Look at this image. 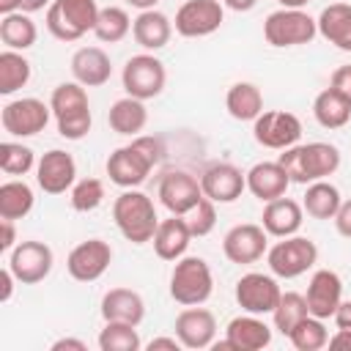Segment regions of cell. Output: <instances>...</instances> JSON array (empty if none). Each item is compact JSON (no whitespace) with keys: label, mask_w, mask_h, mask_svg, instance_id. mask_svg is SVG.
Segmentation results:
<instances>
[{"label":"cell","mask_w":351,"mask_h":351,"mask_svg":"<svg viewBox=\"0 0 351 351\" xmlns=\"http://www.w3.org/2000/svg\"><path fill=\"white\" fill-rule=\"evenodd\" d=\"M176 337L181 340L184 348H192V351H200V348H208L214 346V335H217V318L211 310L195 304V307H184L178 315H176Z\"/></svg>","instance_id":"ffe728a7"},{"label":"cell","mask_w":351,"mask_h":351,"mask_svg":"<svg viewBox=\"0 0 351 351\" xmlns=\"http://www.w3.org/2000/svg\"><path fill=\"white\" fill-rule=\"evenodd\" d=\"M38 38V27L30 19V14L25 11H14V14H3L0 19V41L5 44V49H16L25 52L36 44Z\"/></svg>","instance_id":"d6a6232c"},{"label":"cell","mask_w":351,"mask_h":351,"mask_svg":"<svg viewBox=\"0 0 351 351\" xmlns=\"http://www.w3.org/2000/svg\"><path fill=\"white\" fill-rule=\"evenodd\" d=\"M99 11L96 0H52L44 22L58 41H80L85 33H93Z\"/></svg>","instance_id":"5b68a950"},{"label":"cell","mask_w":351,"mask_h":351,"mask_svg":"<svg viewBox=\"0 0 351 351\" xmlns=\"http://www.w3.org/2000/svg\"><path fill=\"white\" fill-rule=\"evenodd\" d=\"M252 137L263 148L285 151L299 143L302 121L288 110H266L252 121Z\"/></svg>","instance_id":"30bf717a"},{"label":"cell","mask_w":351,"mask_h":351,"mask_svg":"<svg viewBox=\"0 0 351 351\" xmlns=\"http://www.w3.org/2000/svg\"><path fill=\"white\" fill-rule=\"evenodd\" d=\"M288 186H291V178L280 162H258L247 170V189L261 203L282 197L288 192Z\"/></svg>","instance_id":"484cf974"},{"label":"cell","mask_w":351,"mask_h":351,"mask_svg":"<svg viewBox=\"0 0 351 351\" xmlns=\"http://www.w3.org/2000/svg\"><path fill=\"white\" fill-rule=\"evenodd\" d=\"M107 123L115 134H123V137H137L145 123H148V110H145V101L143 99H134V96H123L118 99L110 112H107Z\"/></svg>","instance_id":"f546056e"},{"label":"cell","mask_w":351,"mask_h":351,"mask_svg":"<svg viewBox=\"0 0 351 351\" xmlns=\"http://www.w3.org/2000/svg\"><path fill=\"white\" fill-rule=\"evenodd\" d=\"M236 302L244 313H252V315H271L280 296H282V288L280 282L271 277V274H263V271H247L239 277L236 282Z\"/></svg>","instance_id":"7c38bea8"},{"label":"cell","mask_w":351,"mask_h":351,"mask_svg":"<svg viewBox=\"0 0 351 351\" xmlns=\"http://www.w3.org/2000/svg\"><path fill=\"white\" fill-rule=\"evenodd\" d=\"M156 195H159V203L170 214L186 217L200 203L203 186H200V178H195L192 173H186V170H170V173L162 176Z\"/></svg>","instance_id":"2e32d148"},{"label":"cell","mask_w":351,"mask_h":351,"mask_svg":"<svg viewBox=\"0 0 351 351\" xmlns=\"http://www.w3.org/2000/svg\"><path fill=\"white\" fill-rule=\"evenodd\" d=\"M318 261V247L313 239L307 236H285L280 239L274 247L266 250V263L271 269L274 277L280 280H293L302 277L304 271H310Z\"/></svg>","instance_id":"ba28073f"},{"label":"cell","mask_w":351,"mask_h":351,"mask_svg":"<svg viewBox=\"0 0 351 351\" xmlns=\"http://www.w3.org/2000/svg\"><path fill=\"white\" fill-rule=\"evenodd\" d=\"M258 0H222V5H228L230 11H252Z\"/></svg>","instance_id":"db71d44e"},{"label":"cell","mask_w":351,"mask_h":351,"mask_svg":"<svg viewBox=\"0 0 351 351\" xmlns=\"http://www.w3.org/2000/svg\"><path fill=\"white\" fill-rule=\"evenodd\" d=\"M121 82H123V90L126 96H134V99H156L162 90H165V82H167V71H165V63L151 55V52H140V55H132L121 71Z\"/></svg>","instance_id":"9c48e42d"},{"label":"cell","mask_w":351,"mask_h":351,"mask_svg":"<svg viewBox=\"0 0 351 351\" xmlns=\"http://www.w3.org/2000/svg\"><path fill=\"white\" fill-rule=\"evenodd\" d=\"M96 343L101 351H140L143 348L137 326L121 324V321H104V329L99 332Z\"/></svg>","instance_id":"f35d334b"},{"label":"cell","mask_w":351,"mask_h":351,"mask_svg":"<svg viewBox=\"0 0 351 351\" xmlns=\"http://www.w3.org/2000/svg\"><path fill=\"white\" fill-rule=\"evenodd\" d=\"M110 263H112V247L104 239H85L66 258V269L77 282L99 280L110 269Z\"/></svg>","instance_id":"e0dca14e"},{"label":"cell","mask_w":351,"mask_h":351,"mask_svg":"<svg viewBox=\"0 0 351 351\" xmlns=\"http://www.w3.org/2000/svg\"><path fill=\"white\" fill-rule=\"evenodd\" d=\"M132 16L126 14V8L121 5H107L99 11V19H96V27H93V36L104 44H118L129 36L132 30Z\"/></svg>","instance_id":"8d00e7d4"},{"label":"cell","mask_w":351,"mask_h":351,"mask_svg":"<svg viewBox=\"0 0 351 351\" xmlns=\"http://www.w3.org/2000/svg\"><path fill=\"white\" fill-rule=\"evenodd\" d=\"M36 165L38 162H36V154L30 145H22L14 140L0 143V170L5 176H27Z\"/></svg>","instance_id":"60d3db41"},{"label":"cell","mask_w":351,"mask_h":351,"mask_svg":"<svg viewBox=\"0 0 351 351\" xmlns=\"http://www.w3.org/2000/svg\"><path fill=\"white\" fill-rule=\"evenodd\" d=\"M112 219L121 236L132 244H148L159 228L154 200L140 189H123L112 203Z\"/></svg>","instance_id":"3957f363"},{"label":"cell","mask_w":351,"mask_h":351,"mask_svg":"<svg viewBox=\"0 0 351 351\" xmlns=\"http://www.w3.org/2000/svg\"><path fill=\"white\" fill-rule=\"evenodd\" d=\"M329 88L351 101V66H337L332 71V77H329Z\"/></svg>","instance_id":"ee69618b"},{"label":"cell","mask_w":351,"mask_h":351,"mask_svg":"<svg viewBox=\"0 0 351 351\" xmlns=\"http://www.w3.org/2000/svg\"><path fill=\"white\" fill-rule=\"evenodd\" d=\"M225 340L233 351H261L271 343V326L261 315H236L225 326Z\"/></svg>","instance_id":"7402d4cb"},{"label":"cell","mask_w":351,"mask_h":351,"mask_svg":"<svg viewBox=\"0 0 351 351\" xmlns=\"http://www.w3.org/2000/svg\"><path fill=\"white\" fill-rule=\"evenodd\" d=\"M14 11H22L19 0H0V14H14Z\"/></svg>","instance_id":"11a10c76"},{"label":"cell","mask_w":351,"mask_h":351,"mask_svg":"<svg viewBox=\"0 0 351 351\" xmlns=\"http://www.w3.org/2000/svg\"><path fill=\"white\" fill-rule=\"evenodd\" d=\"M313 115L324 129H343L351 118V101L343 99L337 90L324 88L313 101Z\"/></svg>","instance_id":"e575fe53"},{"label":"cell","mask_w":351,"mask_h":351,"mask_svg":"<svg viewBox=\"0 0 351 351\" xmlns=\"http://www.w3.org/2000/svg\"><path fill=\"white\" fill-rule=\"evenodd\" d=\"M335 324L337 329H351V302H340V307L335 310Z\"/></svg>","instance_id":"f907efd6"},{"label":"cell","mask_w":351,"mask_h":351,"mask_svg":"<svg viewBox=\"0 0 351 351\" xmlns=\"http://www.w3.org/2000/svg\"><path fill=\"white\" fill-rule=\"evenodd\" d=\"M288 340H291V346H293L296 351H318V348H324V346L329 343V332H326V326H324V318L307 315V318H302V321L291 329Z\"/></svg>","instance_id":"ab89813d"},{"label":"cell","mask_w":351,"mask_h":351,"mask_svg":"<svg viewBox=\"0 0 351 351\" xmlns=\"http://www.w3.org/2000/svg\"><path fill=\"white\" fill-rule=\"evenodd\" d=\"M282 8H304L310 0H277Z\"/></svg>","instance_id":"6f0895ef"},{"label":"cell","mask_w":351,"mask_h":351,"mask_svg":"<svg viewBox=\"0 0 351 351\" xmlns=\"http://www.w3.org/2000/svg\"><path fill=\"white\" fill-rule=\"evenodd\" d=\"M14 282H16L14 271L5 266V269L0 271V302H8V299H11V293H14Z\"/></svg>","instance_id":"7dc6e473"},{"label":"cell","mask_w":351,"mask_h":351,"mask_svg":"<svg viewBox=\"0 0 351 351\" xmlns=\"http://www.w3.org/2000/svg\"><path fill=\"white\" fill-rule=\"evenodd\" d=\"M36 184L47 195H63L77 184V162L69 151L52 148L36 165Z\"/></svg>","instance_id":"ac0fdd59"},{"label":"cell","mask_w":351,"mask_h":351,"mask_svg":"<svg viewBox=\"0 0 351 351\" xmlns=\"http://www.w3.org/2000/svg\"><path fill=\"white\" fill-rule=\"evenodd\" d=\"M310 315V310H307V299L302 296V293H296V291H282V296H280V302H277V307H274V313H271V318H274V329L280 332V335H291V329L302 321V318H307Z\"/></svg>","instance_id":"74e56055"},{"label":"cell","mask_w":351,"mask_h":351,"mask_svg":"<svg viewBox=\"0 0 351 351\" xmlns=\"http://www.w3.org/2000/svg\"><path fill=\"white\" fill-rule=\"evenodd\" d=\"M266 250H269V233L263 230V225H255V222L233 225L222 239L225 258L239 266H250V263L261 261L266 255Z\"/></svg>","instance_id":"5bb4252c"},{"label":"cell","mask_w":351,"mask_h":351,"mask_svg":"<svg viewBox=\"0 0 351 351\" xmlns=\"http://www.w3.org/2000/svg\"><path fill=\"white\" fill-rule=\"evenodd\" d=\"M192 230L186 225V217L181 214H170L167 219H159V228L154 233V252L162 258V261H178L186 255V247L192 241Z\"/></svg>","instance_id":"cb8c5ba5"},{"label":"cell","mask_w":351,"mask_h":351,"mask_svg":"<svg viewBox=\"0 0 351 351\" xmlns=\"http://www.w3.org/2000/svg\"><path fill=\"white\" fill-rule=\"evenodd\" d=\"M19 3H22V11H25V14H36V11L49 8L52 0H19Z\"/></svg>","instance_id":"f5cc1de1"},{"label":"cell","mask_w":351,"mask_h":351,"mask_svg":"<svg viewBox=\"0 0 351 351\" xmlns=\"http://www.w3.org/2000/svg\"><path fill=\"white\" fill-rule=\"evenodd\" d=\"M36 195L30 189V184L11 178L5 184H0V219H22L33 211Z\"/></svg>","instance_id":"836d02e7"},{"label":"cell","mask_w":351,"mask_h":351,"mask_svg":"<svg viewBox=\"0 0 351 351\" xmlns=\"http://www.w3.org/2000/svg\"><path fill=\"white\" fill-rule=\"evenodd\" d=\"M99 310H101L104 321H121V324H132V326H140L145 318V302L132 288H110L101 296Z\"/></svg>","instance_id":"4316f807"},{"label":"cell","mask_w":351,"mask_h":351,"mask_svg":"<svg viewBox=\"0 0 351 351\" xmlns=\"http://www.w3.org/2000/svg\"><path fill=\"white\" fill-rule=\"evenodd\" d=\"M203 195L214 203H236L247 189V173L230 162H214L200 173Z\"/></svg>","instance_id":"d6986e66"},{"label":"cell","mask_w":351,"mask_h":351,"mask_svg":"<svg viewBox=\"0 0 351 351\" xmlns=\"http://www.w3.org/2000/svg\"><path fill=\"white\" fill-rule=\"evenodd\" d=\"M222 22H225V8L219 0H186L176 11L173 27L184 38H203L219 30Z\"/></svg>","instance_id":"4fadbf2b"},{"label":"cell","mask_w":351,"mask_h":351,"mask_svg":"<svg viewBox=\"0 0 351 351\" xmlns=\"http://www.w3.org/2000/svg\"><path fill=\"white\" fill-rule=\"evenodd\" d=\"M145 348H148V351H178V348H184V346H181L178 337H154Z\"/></svg>","instance_id":"c3c4849f"},{"label":"cell","mask_w":351,"mask_h":351,"mask_svg":"<svg viewBox=\"0 0 351 351\" xmlns=\"http://www.w3.org/2000/svg\"><path fill=\"white\" fill-rule=\"evenodd\" d=\"M55 255L44 241H19L11 252H8V269L14 271L16 282L22 285H36L41 282L49 271H52Z\"/></svg>","instance_id":"9a60e30c"},{"label":"cell","mask_w":351,"mask_h":351,"mask_svg":"<svg viewBox=\"0 0 351 351\" xmlns=\"http://www.w3.org/2000/svg\"><path fill=\"white\" fill-rule=\"evenodd\" d=\"M335 228H337L340 236L351 239V200H343L340 203V208L335 214Z\"/></svg>","instance_id":"f6af8a7d"},{"label":"cell","mask_w":351,"mask_h":351,"mask_svg":"<svg viewBox=\"0 0 351 351\" xmlns=\"http://www.w3.org/2000/svg\"><path fill=\"white\" fill-rule=\"evenodd\" d=\"M304 222V208L302 203L291 200V197H277V200H269L263 206V217H261V225L269 236H277V239H285V236H293L299 233Z\"/></svg>","instance_id":"d4e9b609"},{"label":"cell","mask_w":351,"mask_h":351,"mask_svg":"<svg viewBox=\"0 0 351 351\" xmlns=\"http://www.w3.org/2000/svg\"><path fill=\"white\" fill-rule=\"evenodd\" d=\"M277 162L285 167L291 184H304L307 186L313 181H321V178L337 173L340 151L332 143H307V145L296 143V145L285 148Z\"/></svg>","instance_id":"7a4b0ae2"},{"label":"cell","mask_w":351,"mask_h":351,"mask_svg":"<svg viewBox=\"0 0 351 351\" xmlns=\"http://www.w3.org/2000/svg\"><path fill=\"white\" fill-rule=\"evenodd\" d=\"M69 200H71V208L74 211H82V214L99 208L101 200H104V184H101V178H82V181H77L71 186V197Z\"/></svg>","instance_id":"b9f144b4"},{"label":"cell","mask_w":351,"mask_h":351,"mask_svg":"<svg viewBox=\"0 0 351 351\" xmlns=\"http://www.w3.org/2000/svg\"><path fill=\"white\" fill-rule=\"evenodd\" d=\"M49 115H52L49 104H44L36 96H25V99H14L3 107L0 123H3L5 134H11V137H33L47 129Z\"/></svg>","instance_id":"8fae6325"},{"label":"cell","mask_w":351,"mask_h":351,"mask_svg":"<svg viewBox=\"0 0 351 351\" xmlns=\"http://www.w3.org/2000/svg\"><path fill=\"white\" fill-rule=\"evenodd\" d=\"M132 8H137V11H148V8H154L159 0H126Z\"/></svg>","instance_id":"9f6ffc18"},{"label":"cell","mask_w":351,"mask_h":351,"mask_svg":"<svg viewBox=\"0 0 351 351\" xmlns=\"http://www.w3.org/2000/svg\"><path fill=\"white\" fill-rule=\"evenodd\" d=\"M318 36H324L332 47L351 52V5L348 3H329L318 19Z\"/></svg>","instance_id":"f1b7e54d"},{"label":"cell","mask_w":351,"mask_h":351,"mask_svg":"<svg viewBox=\"0 0 351 351\" xmlns=\"http://www.w3.org/2000/svg\"><path fill=\"white\" fill-rule=\"evenodd\" d=\"M0 230H3V236H0V250H3V252H11V250L16 247L14 219H0Z\"/></svg>","instance_id":"bcb514c9"},{"label":"cell","mask_w":351,"mask_h":351,"mask_svg":"<svg viewBox=\"0 0 351 351\" xmlns=\"http://www.w3.org/2000/svg\"><path fill=\"white\" fill-rule=\"evenodd\" d=\"M326 346H329V348H348V351H351V329H337V332L329 337Z\"/></svg>","instance_id":"816d5d0a"},{"label":"cell","mask_w":351,"mask_h":351,"mask_svg":"<svg viewBox=\"0 0 351 351\" xmlns=\"http://www.w3.org/2000/svg\"><path fill=\"white\" fill-rule=\"evenodd\" d=\"M132 36L134 41L145 49V52H156L162 47H167L170 36H173V22L167 14L156 11V8H148V11H140L132 22Z\"/></svg>","instance_id":"83f0119b"},{"label":"cell","mask_w":351,"mask_h":351,"mask_svg":"<svg viewBox=\"0 0 351 351\" xmlns=\"http://www.w3.org/2000/svg\"><path fill=\"white\" fill-rule=\"evenodd\" d=\"M340 203H343L340 189H337L335 184H329L326 178L307 184V192H304V197H302V208H304V214L313 217V219H335Z\"/></svg>","instance_id":"4dcf8cb0"},{"label":"cell","mask_w":351,"mask_h":351,"mask_svg":"<svg viewBox=\"0 0 351 351\" xmlns=\"http://www.w3.org/2000/svg\"><path fill=\"white\" fill-rule=\"evenodd\" d=\"M214 291V274L208 263L197 255H184L170 271V296L181 307H195L208 302Z\"/></svg>","instance_id":"8992f818"},{"label":"cell","mask_w":351,"mask_h":351,"mask_svg":"<svg viewBox=\"0 0 351 351\" xmlns=\"http://www.w3.org/2000/svg\"><path fill=\"white\" fill-rule=\"evenodd\" d=\"M318 36L315 19L302 8H277L263 19V38L271 47H302Z\"/></svg>","instance_id":"52a82bcc"},{"label":"cell","mask_w":351,"mask_h":351,"mask_svg":"<svg viewBox=\"0 0 351 351\" xmlns=\"http://www.w3.org/2000/svg\"><path fill=\"white\" fill-rule=\"evenodd\" d=\"M30 82V60L16 49L0 52V93L11 96Z\"/></svg>","instance_id":"d590c367"},{"label":"cell","mask_w":351,"mask_h":351,"mask_svg":"<svg viewBox=\"0 0 351 351\" xmlns=\"http://www.w3.org/2000/svg\"><path fill=\"white\" fill-rule=\"evenodd\" d=\"M228 115L236 121H255L263 112V93L255 82H233L225 96Z\"/></svg>","instance_id":"1f68e13d"},{"label":"cell","mask_w":351,"mask_h":351,"mask_svg":"<svg viewBox=\"0 0 351 351\" xmlns=\"http://www.w3.org/2000/svg\"><path fill=\"white\" fill-rule=\"evenodd\" d=\"M186 225H189L192 236H197V239L208 236L214 230V225H217V203L203 195L200 203L186 214Z\"/></svg>","instance_id":"7bdbcfd3"},{"label":"cell","mask_w":351,"mask_h":351,"mask_svg":"<svg viewBox=\"0 0 351 351\" xmlns=\"http://www.w3.org/2000/svg\"><path fill=\"white\" fill-rule=\"evenodd\" d=\"M219 3H222V0H219Z\"/></svg>","instance_id":"680465c9"},{"label":"cell","mask_w":351,"mask_h":351,"mask_svg":"<svg viewBox=\"0 0 351 351\" xmlns=\"http://www.w3.org/2000/svg\"><path fill=\"white\" fill-rule=\"evenodd\" d=\"M71 74L85 88H101L112 77V60L101 47H80L71 55Z\"/></svg>","instance_id":"603a6c76"},{"label":"cell","mask_w":351,"mask_h":351,"mask_svg":"<svg viewBox=\"0 0 351 351\" xmlns=\"http://www.w3.org/2000/svg\"><path fill=\"white\" fill-rule=\"evenodd\" d=\"M159 162H162V140L137 134V137H132L129 145L115 148L107 156L104 167H107V176L115 186L137 189Z\"/></svg>","instance_id":"6da1fadb"},{"label":"cell","mask_w":351,"mask_h":351,"mask_svg":"<svg viewBox=\"0 0 351 351\" xmlns=\"http://www.w3.org/2000/svg\"><path fill=\"white\" fill-rule=\"evenodd\" d=\"M52 118L58 123V134L66 140H82L90 132V101L85 85L80 82H60L49 96Z\"/></svg>","instance_id":"277c9868"},{"label":"cell","mask_w":351,"mask_h":351,"mask_svg":"<svg viewBox=\"0 0 351 351\" xmlns=\"http://www.w3.org/2000/svg\"><path fill=\"white\" fill-rule=\"evenodd\" d=\"M304 299H307L310 315L324 318V321H326V318H335V310H337L340 302H343V280H340V274L332 271V269H318V271H313V277H310V282H307Z\"/></svg>","instance_id":"44dd1931"},{"label":"cell","mask_w":351,"mask_h":351,"mask_svg":"<svg viewBox=\"0 0 351 351\" xmlns=\"http://www.w3.org/2000/svg\"><path fill=\"white\" fill-rule=\"evenodd\" d=\"M63 348H71V351H88V343L85 340H77V337H60L52 343V351H63Z\"/></svg>","instance_id":"681fc988"}]
</instances>
